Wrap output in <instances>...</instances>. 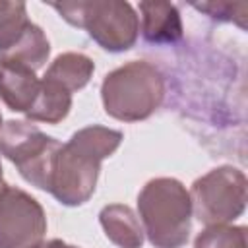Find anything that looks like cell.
Returning <instances> with one entry per match:
<instances>
[{
    "label": "cell",
    "mask_w": 248,
    "mask_h": 248,
    "mask_svg": "<svg viewBox=\"0 0 248 248\" xmlns=\"http://www.w3.org/2000/svg\"><path fill=\"white\" fill-rule=\"evenodd\" d=\"M122 140L120 130L99 124L74 132L56 151L48 194L66 207H78L89 202L97 188L101 163L120 147Z\"/></svg>",
    "instance_id": "cell-1"
},
{
    "label": "cell",
    "mask_w": 248,
    "mask_h": 248,
    "mask_svg": "<svg viewBox=\"0 0 248 248\" xmlns=\"http://www.w3.org/2000/svg\"><path fill=\"white\" fill-rule=\"evenodd\" d=\"M143 234L153 248H182L192 231V202L186 186L170 176L145 182L138 194Z\"/></svg>",
    "instance_id": "cell-2"
},
{
    "label": "cell",
    "mask_w": 248,
    "mask_h": 248,
    "mask_svg": "<svg viewBox=\"0 0 248 248\" xmlns=\"http://www.w3.org/2000/svg\"><path fill=\"white\" fill-rule=\"evenodd\" d=\"M165 99V78L151 62L130 60L108 72L101 83L105 112L120 122L149 118Z\"/></svg>",
    "instance_id": "cell-3"
},
{
    "label": "cell",
    "mask_w": 248,
    "mask_h": 248,
    "mask_svg": "<svg viewBox=\"0 0 248 248\" xmlns=\"http://www.w3.org/2000/svg\"><path fill=\"white\" fill-rule=\"evenodd\" d=\"M64 21L85 33L107 52L130 50L140 35V16L122 0H78L48 4Z\"/></svg>",
    "instance_id": "cell-4"
},
{
    "label": "cell",
    "mask_w": 248,
    "mask_h": 248,
    "mask_svg": "<svg viewBox=\"0 0 248 248\" xmlns=\"http://www.w3.org/2000/svg\"><path fill=\"white\" fill-rule=\"evenodd\" d=\"M62 141L46 136L31 120H8L0 128V155H4L31 186L48 192L56 151Z\"/></svg>",
    "instance_id": "cell-5"
},
{
    "label": "cell",
    "mask_w": 248,
    "mask_h": 248,
    "mask_svg": "<svg viewBox=\"0 0 248 248\" xmlns=\"http://www.w3.org/2000/svg\"><path fill=\"white\" fill-rule=\"evenodd\" d=\"M248 182L240 169L221 165L196 178L190 192L192 215L205 227L229 225L246 209Z\"/></svg>",
    "instance_id": "cell-6"
},
{
    "label": "cell",
    "mask_w": 248,
    "mask_h": 248,
    "mask_svg": "<svg viewBox=\"0 0 248 248\" xmlns=\"http://www.w3.org/2000/svg\"><path fill=\"white\" fill-rule=\"evenodd\" d=\"M45 234L43 205L25 190L8 184L0 194V248H37Z\"/></svg>",
    "instance_id": "cell-7"
},
{
    "label": "cell",
    "mask_w": 248,
    "mask_h": 248,
    "mask_svg": "<svg viewBox=\"0 0 248 248\" xmlns=\"http://www.w3.org/2000/svg\"><path fill=\"white\" fill-rule=\"evenodd\" d=\"M140 31L151 45H174L182 39L180 12L170 2H140Z\"/></svg>",
    "instance_id": "cell-8"
},
{
    "label": "cell",
    "mask_w": 248,
    "mask_h": 248,
    "mask_svg": "<svg viewBox=\"0 0 248 248\" xmlns=\"http://www.w3.org/2000/svg\"><path fill=\"white\" fill-rule=\"evenodd\" d=\"M39 87L41 79L33 70L14 62H0V99L10 110L27 114Z\"/></svg>",
    "instance_id": "cell-9"
},
{
    "label": "cell",
    "mask_w": 248,
    "mask_h": 248,
    "mask_svg": "<svg viewBox=\"0 0 248 248\" xmlns=\"http://www.w3.org/2000/svg\"><path fill=\"white\" fill-rule=\"evenodd\" d=\"M99 223L105 231V236L118 248H141L143 246V229L126 203H108L99 213Z\"/></svg>",
    "instance_id": "cell-10"
},
{
    "label": "cell",
    "mask_w": 248,
    "mask_h": 248,
    "mask_svg": "<svg viewBox=\"0 0 248 248\" xmlns=\"http://www.w3.org/2000/svg\"><path fill=\"white\" fill-rule=\"evenodd\" d=\"M50 56V43L45 31L37 23H29L19 39L6 50L0 52V62H14L33 72L43 68Z\"/></svg>",
    "instance_id": "cell-11"
},
{
    "label": "cell",
    "mask_w": 248,
    "mask_h": 248,
    "mask_svg": "<svg viewBox=\"0 0 248 248\" xmlns=\"http://www.w3.org/2000/svg\"><path fill=\"white\" fill-rule=\"evenodd\" d=\"M95 72L93 60L83 52H62L58 54L45 72V79H50L74 93L83 89Z\"/></svg>",
    "instance_id": "cell-12"
},
{
    "label": "cell",
    "mask_w": 248,
    "mask_h": 248,
    "mask_svg": "<svg viewBox=\"0 0 248 248\" xmlns=\"http://www.w3.org/2000/svg\"><path fill=\"white\" fill-rule=\"evenodd\" d=\"M70 108H72V93L60 87L58 83L43 78L35 103L25 116L31 122L58 124L68 116Z\"/></svg>",
    "instance_id": "cell-13"
},
{
    "label": "cell",
    "mask_w": 248,
    "mask_h": 248,
    "mask_svg": "<svg viewBox=\"0 0 248 248\" xmlns=\"http://www.w3.org/2000/svg\"><path fill=\"white\" fill-rule=\"evenodd\" d=\"M194 248H248L244 225H209L194 240Z\"/></svg>",
    "instance_id": "cell-14"
},
{
    "label": "cell",
    "mask_w": 248,
    "mask_h": 248,
    "mask_svg": "<svg viewBox=\"0 0 248 248\" xmlns=\"http://www.w3.org/2000/svg\"><path fill=\"white\" fill-rule=\"evenodd\" d=\"M31 23L23 2L0 0V52L10 48Z\"/></svg>",
    "instance_id": "cell-15"
},
{
    "label": "cell",
    "mask_w": 248,
    "mask_h": 248,
    "mask_svg": "<svg viewBox=\"0 0 248 248\" xmlns=\"http://www.w3.org/2000/svg\"><path fill=\"white\" fill-rule=\"evenodd\" d=\"M196 10L205 12L209 17L219 21H232L234 10H240L242 4H225V2H207V4H194Z\"/></svg>",
    "instance_id": "cell-16"
},
{
    "label": "cell",
    "mask_w": 248,
    "mask_h": 248,
    "mask_svg": "<svg viewBox=\"0 0 248 248\" xmlns=\"http://www.w3.org/2000/svg\"><path fill=\"white\" fill-rule=\"evenodd\" d=\"M37 248H78V246H72V244H66L64 240L60 238H52V240H46V242H41Z\"/></svg>",
    "instance_id": "cell-17"
},
{
    "label": "cell",
    "mask_w": 248,
    "mask_h": 248,
    "mask_svg": "<svg viewBox=\"0 0 248 248\" xmlns=\"http://www.w3.org/2000/svg\"><path fill=\"white\" fill-rule=\"evenodd\" d=\"M6 188H8V184H6V180H4V170H2V163H0V194H2Z\"/></svg>",
    "instance_id": "cell-18"
},
{
    "label": "cell",
    "mask_w": 248,
    "mask_h": 248,
    "mask_svg": "<svg viewBox=\"0 0 248 248\" xmlns=\"http://www.w3.org/2000/svg\"><path fill=\"white\" fill-rule=\"evenodd\" d=\"M2 124H4V122H2V112H0V128H2Z\"/></svg>",
    "instance_id": "cell-19"
}]
</instances>
